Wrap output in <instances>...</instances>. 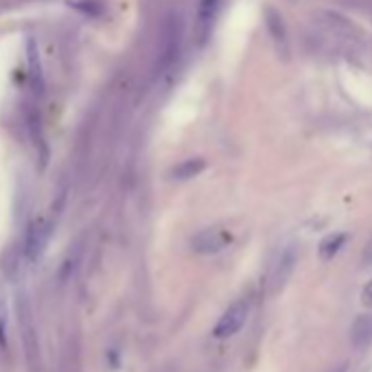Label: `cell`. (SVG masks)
I'll list each match as a JSON object with an SVG mask.
<instances>
[{
  "instance_id": "30bf717a",
  "label": "cell",
  "mask_w": 372,
  "mask_h": 372,
  "mask_svg": "<svg viewBox=\"0 0 372 372\" xmlns=\"http://www.w3.org/2000/svg\"><path fill=\"white\" fill-rule=\"evenodd\" d=\"M265 22H268V29H270L272 37L276 40L278 47H284V44H287V29H284L282 16L276 9L268 7L265 9Z\"/></svg>"
},
{
  "instance_id": "7a4b0ae2",
  "label": "cell",
  "mask_w": 372,
  "mask_h": 372,
  "mask_svg": "<svg viewBox=\"0 0 372 372\" xmlns=\"http://www.w3.org/2000/svg\"><path fill=\"white\" fill-rule=\"evenodd\" d=\"M250 313V302L246 298L236 300L234 304H230V309H226V313L219 318L217 326H215V337L217 340H228L232 335H236L241 328H244L246 320Z\"/></svg>"
},
{
  "instance_id": "7c38bea8",
  "label": "cell",
  "mask_w": 372,
  "mask_h": 372,
  "mask_svg": "<svg viewBox=\"0 0 372 372\" xmlns=\"http://www.w3.org/2000/svg\"><path fill=\"white\" fill-rule=\"evenodd\" d=\"M361 302L368 306V309H372V280H368L366 287L361 289Z\"/></svg>"
},
{
  "instance_id": "52a82bcc",
  "label": "cell",
  "mask_w": 372,
  "mask_h": 372,
  "mask_svg": "<svg viewBox=\"0 0 372 372\" xmlns=\"http://www.w3.org/2000/svg\"><path fill=\"white\" fill-rule=\"evenodd\" d=\"M350 340L355 346H370L372 344V313L357 316L350 326Z\"/></svg>"
},
{
  "instance_id": "8fae6325",
  "label": "cell",
  "mask_w": 372,
  "mask_h": 372,
  "mask_svg": "<svg viewBox=\"0 0 372 372\" xmlns=\"http://www.w3.org/2000/svg\"><path fill=\"white\" fill-rule=\"evenodd\" d=\"M71 7H75L77 11H81L85 16H101L103 13L101 0H75V3H71Z\"/></svg>"
},
{
  "instance_id": "3957f363",
  "label": "cell",
  "mask_w": 372,
  "mask_h": 372,
  "mask_svg": "<svg viewBox=\"0 0 372 372\" xmlns=\"http://www.w3.org/2000/svg\"><path fill=\"white\" fill-rule=\"evenodd\" d=\"M232 244V234L224 228H206L191 239V248L197 254H217Z\"/></svg>"
},
{
  "instance_id": "6da1fadb",
  "label": "cell",
  "mask_w": 372,
  "mask_h": 372,
  "mask_svg": "<svg viewBox=\"0 0 372 372\" xmlns=\"http://www.w3.org/2000/svg\"><path fill=\"white\" fill-rule=\"evenodd\" d=\"M296 258H298L296 244H287L278 250V254L274 256V263H272L270 276H268V287L272 294H278L284 284H287V280L296 268Z\"/></svg>"
},
{
  "instance_id": "ba28073f",
  "label": "cell",
  "mask_w": 372,
  "mask_h": 372,
  "mask_svg": "<svg viewBox=\"0 0 372 372\" xmlns=\"http://www.w3.org/2000/svg\"><path fill=\"white\" fill-rule=\"evenodd\" d=\"M204 169H206V162L202 158H188L171 169V178L173 180H191V178H197Z\"/></svg>"
},
{
  "instance_id": "9c48e42d",
  "label": "cell",
  "mask_w": 372,
  "mask_h": 372,
  "mask_svg": "<svg viewBox=\"0 0 372 372\" xmlns=\"http://www.w3.org/2000/svg\"><path fill=\"white\" fill-rule=\"evenodd\" d=\"M348 241V234H344V232H333V234H326L322 241H320V248H318V252H320V258L322 260H331L342 248H344V244Z\"/></svg>"
},
{
  "instance_id": "8992f818",
  "label": "cell",
  "mask_w": 372,
  "mask_h": 372,
  "mask_svg": "<svg viewBox=\"0 0 372 372\" xmlns=\"http://www.w3.org/2000/svg\"><path fill=\"white\" fill-rule=\"evenodd\" d=\"M20 324H22V328H25V348H27L29 364H35V359H37V350H35L37 340L33 335V320H31L27 302H22V306H20Z\"/></svg>"
},
{
  "instance_id": "5b68a950",
  "label": "cell",
  "mask_w": 372,
  "mask_h": 372,
  "mask_svg": "<svg viewBox=\"0 0 372 372\" xmlns=\"http://www.w3.org/2000/svg\"><path fill=\"white\" fill-rule=\"evenodd\" d=\"M219 9H222V0H202L200 3V9H197V18H195V37L200 44H206L208 35L212 33V25Z\"/></svg>"
},
{
  "instance_id": "277c9868",
  "label": "cell",
  "mask_w": 372,
  "mask_h": 372,
  "mask_svg": "<svg viewBox=\"0 0 372 372\" xmlns=\"http://www.w3.org/2000/svg\"><path fill=\"white\" fill-rule=\"evenodd\" d=\"M49 239H51V222H47V219H37V222L29 226V232L25 239V254L31 263H35L44 254Z\"/></svg>"
},
{
  "instance_id": "4fadbf2b",
  "label": "cell",
  "mask_w": 372,
  "mask_h": 372,
  "mask_svg": "<svg viewBox=\"0 0 372 372\" xmlns=\"http://www.w3.org/2000/svg\"><path fill=\"white\" fill-rule=\"evenodd\" d=\"M364 265H366V268H372V239H370V244H368V248H366V252H364Z\"/></svg>"
}]
</instances>
